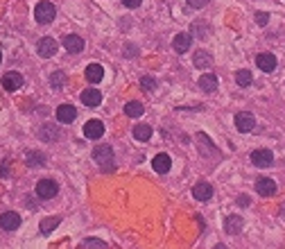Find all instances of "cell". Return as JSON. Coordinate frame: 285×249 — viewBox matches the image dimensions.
<instances>
[{"label": "cell", "instance_id": "obj_1", "mask_svg": "<svg viewBox=\"0 0 285 249\" xmlns=\"http://www.w3.org/2000/svg\"><path fill=\"white\" fill-rule=\"evenodd\" d=\"M93 159H95V163L100 165V170L102 172H111L113 170V150H111L109 145H100L93 150Z\"/></svg>", "mask_w": 285, "mask_h": 249}, {"label": "cell", "instance_id": "obj_2", "mask_svg": "<svg viewBox=\"0 0 285 249\" xmlns=\"http://www.w3.org/2000/svg\"><path fill=\"white\" fill-rule=\"evenodd\" d=\"M34 16H36V20H39L41 25H48V23H52V20H54L57 9H54V5H52V2H39V5H36V9H34Z\"/></svg>", "mask_w": 285, "mask_h": 249}, {"label": "cell", "instance_id": "obj_3", "mask_svg": "<svg viewBox=\"0 0 285 249\" xmlns=\"http://www.w3.org/2000/svg\"><path fill=\"white\" fill-rule=\"evenodd\" d=\"M57 41L52 39V36H43V39L39 41V46H36V53H39V57H43V59H50V57H54L57 54Z\"/></svg>", "mask_w": 285, "mask_h": 249}, {"label": "cell", "instance_id": "obj_4", "mask_svg": "<svg viewBox=\"0 0 285 249\" xmlns=\"http://www.w3.org/2000/svg\"><path fill=\"white\" fill-rule=\"evenodd\" d=\"M57 181H52V179H41L39 184H36V195L41 197V199H50V197L57 195Z\"/></svg>", "mask_w": 285, "mask_h": 249}, {"label": "cell", "instance_id": "obj_5", "mask_svg": "<svg viewBox=\"0 0 285 249\" xmlns=\"http://www.w3.org/2000/svg\"><path fill=\"white\" fill-rule=\"evenodd\" d=\"M253 127H256V120H253V116L249 111L235 113V129H238V131L247 134V131H251Z\"/></svg>", "mask_w": 285, "mask_h": 249}, {"label": "cell", "instance_id": "obj_6", "mask_svg": "<svg viewBox=\"0 0 285 249\" xmlns=\"http://www.w3.org/2000/svg\"><path fill=\"white\" fill-rule=\"evenodd\" d=\"M2 86H5V91H18L23 86V75L16 71H9L7 75H2Z\"/></svg>", "mask_w": 285, "mask_h": 249}, {"label": "cell", "instance_id": "obj_7", "mask_svg": "<svg viewBox=\"0 0 285 249\" xmlns=\"http://www.w3.org/2000/svg\"><path fill=\"white\" fill-rule=\"evenodd\" d=\"M272 161H274V157H272V152H269V150H256V152H251V163L256 165V168H269V165H272Z\"/></svg>", "mask_w": 285, "mask_h": 249}, {"label": "cell", "instance_id": "obj_8", "mask_svg": "<svg viewBox=\"0 0 285 249\" xmlns=\"http://www.w3.org/2000/svg\"><path fill=\"white\" fill-rule=\"evenodd\" d=\"M20 224V215L18 213H14V211H7V213H2L0 215V227L5 231H16Z\"/></svg>", "mask_w": 285, "mask_h": 249}, {"label": "cell", "instance_id": "obj_9", "mask_svg": "<svg viewBox=\"0 0 285 249\" xmlns=\"http://www.w3.org/2000/svg\"><path fill=\"white\" fill-rule=\"evenodd\" d=\"M256 64H258V68H260V71L272 72L274 68H276V64H279V61H276V57H274V54L263 53V54H258V57H256Z\"/></svg>", "mask_w": 285, "mask_h": 249}, {"label": "cell", "instance_id": "obj_10", "mask_svg": "<svg viewBox=\"0 0 285 249\" xmlns=\"http://www.w3.org/2000/svg\"><path fill=\"white\" fill-rule=\"evenodd\" d=\"M104 134V124L100 120H89L84 124V136L86 138H102Z\"/></svg>", "mask_w": 285, "mask_h": 249}, {"label": "cell", "instance_id": "obj_11", "mask_svg": "<svg viewBox=\"0 0 285 249\" xmlns=\"http://www.w3.org/2000/svg\"><path fill=\"white\" fill-rule=\"evenodd\" d=\"M57 118H59V123H72V120L77 118V109L72 105H61L57 109Z\"/></svg>", "mask_w": 285, "mask_h": 249}, {"label": "cell", "instance_id": "obj_12", "mask_svg": "<svg viewBox=\"0 0 285 249\" xmlns=\"http://www.w3.org/2000/svg\"><path fill=\"white\" fill-rule=\"evenodd\" d=\"M152 165H154V170L159 172V175H165V172H170V165H172V159L168 157V154H156L154 161H152Z\"/></svg>", "mask_w": 285, "mask_h": 249}, {"label": "cell", "instance_id": "obj_13", "mask_svg": "<svg viewBox=\"0 0 285 249\" xmlns=\"http://www.w3.org/2000/svg\"><path fill=\"white\" fill-rule=\"evenodd\" d=\"M193 197L195 199H199V202H208V199L213 197V186L211 184H197L193 188Z\"/></svg>", "mask_w": 285, "mask_h": 249}, {"label": "cell", "instance_id": "obj_14", "mask_svg": "<svg viewBox=\"0 0 285 249\" xmlns=\"http://www.w3.org/2000/svg\"><path fill=\"white\" fill-rule=\"evenodd\" d=\"M64 46L68 53H82L84 50V39H79L77 34H68L64 39Z\"/></svg>", "mask_w": 285, "mask_h": 249}, {"label": "cell", "instance_id": "obj_15", "mask_svg": "<svg viewBox=\"0 0 285 249\" xmlns=\"http://www.w3.org/2000/svg\"><path fill=\"white\" fill-rule=\"evenodd\" d=\"M256 190H258L263 197H272L274 193H276V184H274L272 179L260 177V179H258V184H256Z\"/></svg>", "mask_w": 285, "mask_h": 249}, {"label": "cell", "instance_id": "obj_16", "mask_svg": "<svg viewBox=\"0 0 285 249\" xmlns=\"http://www.w3.org/2000/svg\"><path fill=\"white\" fill-rule=\"evenodd\" d=\"M82 102H84L86 107H97L102 102V93L95 91V89H86V91L82 93Z\"/></svg>", "mask_w": 285, "mask_h": 249}, {"label": "cell", "instance_id": "obj_17", "mask_svg": "<svg viewBox=\"0 0 285 249\" xmlns=\"http://www.w3.org/2000/svg\"><path fill=\"white\" fill-rule=\"evenodd\" d=\"M190 34H186V32H181V34H177L175 39H172V48H175L177 53H186L190 48Z\"/></svg>", "mask_w": 285, "mask_h": 249}, {"label": "cell", "instance_id": "obj_18", "mask_svg": "<svg viewBox=\"0 0 285 249\" xmlns=\"http://www.w3.org/2000/svg\"><path fill=\"white\" fill-rule=\"evenodd\" d=\"M199 89L204 93L217 91V75H201L199 77Z\"/></svg>", "mask_w": 285, "mask_h": 249}, {"label": "cell", "instance_id": "obj_19", "mask_svg": "<svg viewBox=\"0 0 285 249\" xmlns=\"http://www.w3.org/2000/svg\"><path fill=\"white\" fill-rule=\"evenodd\" d=\"M104 77V68L100 64H91L86 68V79L91 82V84H97V82H102Z\"/></svg>", "mask_w": 285, "mask_h": 249}, {"label": "cell", "instance_id": "obj_20", "mask_svg": "<svg viewBox=\"0 0 285 249\" xmlns=\"http://www.w3.org/2000/svg\"><path fill=\"white\" fill-rule=\"evenodd\" d=\"M193 64L197 66V68H211V66H213V57H211L206 50H197Z\"/></svg>", "mask_w": 285, "mask_h": 249}, {"label": "cell", "instance_id": "obj_21", "mask_svg": "<svg viewBox=\"0 0 285 249\" xmlns=\"http://www.w3.org/2000/svg\"><path fill=\"white\" fill-rule=\"evenodd\" d=\"M39 136L43 138V141H48V143H52V141H59V131H57V127H52V124H43L39 131Z\"/></svg>", "mask_w": 285, "mask_h": 249}, {"label": "cell", "instance_id": "obj_22", "mask_svg": "<svg viewBox=\"0 0 285 249\" xmlns=\"http://www.w3.org/2000/svg\"><path fill=\"white\" fill-rule=\"evenodd\" d=\"M27 165L30 168H43L46 165V157L41 152H27Z\"/></svg>", "mask_w": 285, "mask_h": 249}, {"label": "cell", "instance_id": "obj_23", "mask_svg": "<svg viewBox=\"0 0 285 249\" xmlns=\"http://www.w3.org/2000/svg\"><path fill=\"white\" fill-rule=\"evenodd\" d=\"M224 229H227L229 233H238V231L242 229V217L229 215V217H227V222H224Z\"/></svg>", "mask_w": 285, "mask_h": 249}, {"label": "cell", "instance_id": "obj_24", "mask_svg": "<svg viewBox=\"0 0 285 249\" xmlns=\"http://www.w3.org/2000/svg\"><path fill=\"white\" fill-rule=\"evenodd\" d=\"M142 111H145V109H142V105L141 102H136V100L125 105V113H127L129 118H138V116H142Z\"/></svg>", "mask_w": 285, "mask_h": 249}, {"label": "cell", "instance_id": "obj_25", "mask_svg": "<svg viewBox=\"0 0 285 249\" xmlns=\"http://www.w3.org/2000/svg\"><path fill=\"white\" fill-rule=\"evenodd\" d=\"M149 136H152V127L149 124H136L134 127V138L136 141H149Z\"/></svg>", "mask_w": 285, "mask_h": 249}, {"label": "cell", "instance_id": "obj_26", "mask_svg": "<svg viewBox=\"0 0 285 249\" xmlns=\"http://www.w3.org/2000/svg\"><path fill=\"white\" fill-rule=\"evenodd\" d=\"M59 217H46V220H41V233H50V231H54L59 227Z\"/></svg>", "mask_w": 285, "mask_h": 249}, {"label": "cell", "instance_id": "obj_27", "mask_svg": "<svg viewBox=\"0 0 285 249\" xmlns=\"http://www.w3.org/2000/svg\"><path fill=\"white\" fill-rule=\"evenodd\" d=\"M251 79H253V75L249 71H238L235 72V82H238L240 86H249L251 84Z\"/></svg>", "mask_w": 285, "mask_h": 249}, {"label": "cell", "instance_id": "obj_28", "mask_svg": "<svg viewBox=\"0 0 285 249\" xmlns=\"http://www.w3.org/2000/svg\"><path fill=\"white\" fill-rule=\"evenodd\" d=\"M64 79H66V75H64L61 71L52 72V77H50V86H52V89H61V86H64Z\"/></svg>", "mask_w": 285, "mask_h": 249}, {"label": "cell", "instance_id": "obj_29", "mask_svg": "<svg viewBox=\"0 0 285 249\" xmlns=\"http://www.w3.org/2000/svg\"><path fill=\"white\" fill-rule=\"evenodd\" d=\"M141 86L145 89V91H154V89H156V79L154 77H142L141 79Z\"/></svg>", "mask_w": 285, "mask_h": 249}, {"label": "cell", "instance_id": "obj_30", "mask_svg": "<svg viewBox=\"0 0 285 249\" xmlns=\"http://www.w3.org/2000/svg\"><path fill=\"white\" fill-rule=\"evenodd\" d=\"M256 23H258V25H267V23H269V14L258 12L256 14Z\"/></svg>", "mask_w": 285, "mask_h": 249}, {"label": "cell", "instance_id": "obj_31", "mask_svg": "<svg viewBox=\"0 0 285 249\" xmlns=\"http://www.w3.org/2000/svg\"><path fill=\"white\" fill-rule=\"evenodd\" d=\"M82 247H107V243H102V240H84V243H82Z\"/></svg>", "mask_w": 285, "mask_h": 249}, {"label": "cell", "instance_id": "obj_32", "mask_svg": "<svg viewBox=\"0 0 285 249\" xmlns=\"http://www.w3.org/2000/svg\"><path fill=\"white\" fill-rule=\"evenodd\" d=\"M188 5L193 7V9H201V7L208 5V0H188Z\"/></svg>", "mask_w": 285, "mask_h": 249}, {"label": "cell", "instance_id": "obj_33", "mask_svg": "<svg viewBox=\"0 0 285 249\" xmlns=\"http://www.w3.org/2000/svg\"><path fill=\"white\" fill-rule=\"evenodd\" d=\"M142 0H123L125 7H129V9H136V7H141Z\"/></svg>", "mask_w": 285, "mask_h": 249}, {"label": "cell", "instance_id": "obj_34", "mask_svg": "<svg viewBox=\"0 0 285 249\" xmlns=\"http://www.w3.org/2000/svg\"><path fill=\"white\" fill-rule=\"evenodd\" d=\"M238 204H240V206H249V197H247V195H240L238 197Z\"/></svg>", "mask_w": 285, "mask_h": 249}, {"label": "cell", "instance_id": "obj_35", "mask_svg": "<svg viewBox=\"0 0 285 249\" xmlns=\"http://www.w3.org/2000/svg\"><path fill=\"white\" fill-rule=\"evenodd\" d=\"M125 54H136V48H125Z\"/></svg>", "mask_w": 285, "mask_h": 249}, {"label": "cell", "instance_id": "obj_36", "mask_svg": "<svg viewBox=\"0 0 285 249\" xmlns=\"http://www.w3.org/2000/svg\"><path fill=\"white\" fill-rule=\"evenodd\" d=\"M0 61H2V53H0Z\"/></svg>", "mask_w": 285, "mask_h": 249}]
</instances>
